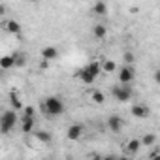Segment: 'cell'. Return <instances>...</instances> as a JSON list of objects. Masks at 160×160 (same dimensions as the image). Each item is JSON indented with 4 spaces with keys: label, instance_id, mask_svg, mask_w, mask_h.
Wrapping results in <instances>:
<instances>
[{
    "label": "cell",
    "instance_id": "obj_1",
    "mask_svg": "<svg viewBox=\"0 0 160 160\" xmlns=\"http://www.w3.org/2000/svg\"><path fill=\"white\" fill-rule=\"evenodd\" d=\"M40 108H42V111L45 113V115H49V117H60L62 113H64V109H66V106H64V102H62V98L60 96H47L42 104H40Z\"/></svg>",
    "mask_w": 160,
    "mask_h": 160
},
{
    "label": "cell",
    "instance_id": "obj_2",
    "mask_svg": "<svg viewBox=\"0 0 160 160\" xmlns=\"http://www.w3.org/2000/svg\"><path fill=\"white\" fill-rule=\"evenodd\" d=\"M19 122V117H17V113L13 111V109H6L2 115H0V134H10L13 128H15V124Z\"/></svg>",
    "mask_w": 160,
    "mask_h": 160
},
{
    "label": "cell",
    "instance_id": "obj_3",
    "mask_svg": "<svg viewBox=\"0 0 160 160\" xmlns=\"http://www.w3.org/2000/svg\"><path fill=\"white\" fill-rule=\"evenodd\" d=\"M134 91H132V85H115L111 89V96L117 100V102H128L132 98Z\"/></svg>",
    "mask_w": 160,
    "mask_h": 160
},
{
    "label": "cell",
    "instance_id": "obj_4",
    "mask_svg": "<svg viewBox=\"0 0 160 160\" xmlns=\"http://www.w3.org/2000/svg\"><path fill=\"white\" fill-rule=\"evenodd\" d=\"M119 83L121 85H132V81L136 79V70H134V66H122L121 70H119Z\"/></svg>",
    "mask_w": 160,
    "mask_h": 160
},
{
    "label": "cell",
    "instance_id": "obj_5",
    "mask_svg": "<svg viewBox=\"0 0 160 160\" xmlns=\"http://www.w3.org/2000/svg\"><path fill=\"white\" fill-rule=\"evenodd\" d=\"M83 134H85V126L79 124V122L70 124L68 130H66V138H68L70 141H79V139L83 138Z\"/></svg>",
    "mask_w": 160,
    "mask_h": 160
},
{
    "label": "cell",
    "instance_id": "obj_6",
    "mask_svg": "<svg viewBox=\"0 0 160 160\" xmlns=\"http://www.w3.org/2000/svg\"><path fill=\"white\" fill-rule=\"evenodd\" d=\"M58 55H60L58 53V47H55V45H45L40 51V57H42L43 62H53V60L58 58Z\"/></svg>",
    "mask_w": 160,
    "mask_h": 160
},
{
    "label": "cell",
    "instance_id": "obj_7",
    "mask_svg": "<svg viewBox=\"0 0 160 160\" xmlns=\"http://www.w3.org/2000/svg\"><path fill=\"white\" fill-rule=\"evenodd\" d=\"M106 124H108L109 132L121 134V132H122V126H124V121H122V117H119V115H109L108 121H106Z\"/></svg>",
    "mask_w": 160,
    "mask_h": 160
},
{
    "label": "cell",
    "instance_id": "obj_8",
    "mask_svg": "<svg viewBox=\"0 0 160 160\" xmlns=\"http://www.w3.org/2000/svg\"><path fill=\"white\" fill-rule=\"evenodd\" d=\"M130 115L136 117V119H147L151 115V108L145 106V104H134L130 108Z\"/></svg>",
    "mask_w": 160,
    "mask_h": 160
},
{
    "label": "cell",
    "instance_id": "obj_9",
    "mask_svg": "<svg viewBox=\"0 0 160 160\" xmlns=\"http://www.w3.org/2000/svg\"><path fill=\"white\" fill-rule=\"evenodd\" d=\"M139 149H141V143H139L138 138H132V139H128V141L122 145V152H124L126 156H134V154H138Z\"/></svg>",
    "mask_w": 160,
    "mask_h": 160
},
{
    "label": "cell",
    "instance_id": "obj_10",
    "mask_svg": "<svg viewBox=\"0 0 160 160\" xmlns=\"http://www.w3.org/2000/svg\"><path fill=\"white\" fill-rule=\"evenodd\" d=\"M2 28L6 30V32H10V34H21V23L19 21H15V19H8V21H4L2 23Z\"/></svg>",
    "mask_w": 160,
    "mask_h": 160
},
{
    "label": "cell",
    "instance_id": "obj_11",
    "mask_svg": "<svg viewBox=\"0 0 160 160\" xmlns=\"http://www.w3.org/2000/svg\"><path fill=\"white\" fill-rule=\"evenodd\" d=\"M85 68H87V72H89V73H91L94 79H96V77L102 73V68H100V58H92V60H91V62H89Z\"/></svg>",
    "mask_w": 160,
    "mask_h": 160
},
{
    "label": "cell",
    "instance_id": "obj_12",
    "mask_svg": "<svg viewBox=\"0 0 160 160\" xmlns=\"http://www.w3.org/2000/svg\"><path fill=\"white\" fill-rule=\"evenodd\" d=\"M100 68H102V73H115L117 64H115V60H111V58H102V60H100Z\"/></svg>",
    "mask_w": 160,
    "mask_h": 160
},
{
    "label": "cell",
    "instance_id": "obj_13",
    "mask_svg": "<svg viewBox=\"0 0 160 160\" xmlns=\"http://www.w3.org/2000/svg\"><path fill=\"white\" fill-rule=\"evenodd\" d=\"M34 124H36L34 117H21V130H23V134H30L34 130Z\"/></svg>",
    "mask_w": 160,
    "mask_h": 160
},
{
    "label": "cell",
    "instance_id": "obj_14",
    "mask_svg": "<svg viewBox=\"0 0 160 160\" xmlns=\"http://www.w3.org/2000/svg\"><path fill=\"white\" fill-rule=\"evenodd\" d=\"M75 77L77 79H81V81L85 83V85H91V83H94V77L87 72V68H79L77 72H75Z\"/></svg>",
    "mask_w": 160,
    "mask_h": 160
},
{
    "label": "cell",
    "instance_id": "obj_15",
    "mask_svg": "<svg viewBox=\"0 0 160 160\" xmlns=\"http://www.w3.org/2000/svg\"><path fill=\"white\" fill-rule=\"evenodd\" d=\"M92 36H94L96 40H104V38L108 36V27H106L104 23H96V25L92 27Z\"/></svg>",
    "mask_w": 160,
    "mask_h": 160
},
{
    "label": "cell",
    "instance_id": "obj_16",
    "mask_svg": "<svg viewBox=\"0 0 160 160\" xmlns=\"http://www.w3.org/2000/svg\"><path fill=\"white\" fill-rule=\"evenodd\" d=\"M15 66V55H4L0 57V68L2 70H10Z\"/></svg>",
    "mask_w": 160,
    "mask_h": 160
},
{
    "label": "cell",
    "instance_id": "obj_17",
    "mask_svg": "<svg viewBox=\"0 0 160 160\" xmlns=\"http://www.w3.org/2000/svg\"><path fill=\"white\" fill-rule=\"evenodd\" d=\"M139 143H141V147H152V145L156 143V134H152V132L145 134V136L139 139Z\"/></svg>",
    "mask_w": 160,
    "mask_h": 160
},
{
    "label": "cell",
    "instance_id": "obj_18",
    "mask_svg": "<svg viewBox=\"0 0 160 160\" xmlns=\"http://www.w3.org/2000/svg\"><path fill=\"white\" fill-rule=\"evenodd\" d=\"M92 13L94 15H108V4L106 2H94V6H92Z\"/></svg>",
    "mask_w": 160,
    "mask_h": 160
},
{
    "label": "cell",
    "instance_id": "obj_19",
    "mask_svg": "<svg viewBox=\"0 0 160 160\" xmlns=\"http://www.w3.org/2000/svg\"><path fill=\"white\" fill-rule=\"evenodd\" d=\"M91 100H92L94 104H98V106H102V104L106 102V94H104L102 91H98V89H94V91H91Z\"/></svg>",
    "mask_w": 160,
    "mask_h": 160
},
{
    "label": "cell",
    "instance_id": "obj_20",
    "mask_svg": "<svg viewBox=\"0 0 160 160\" xmlns=\"http://www.w3.org/2000/svg\"><path fill=\"white\" fill-rule=\"evenodd\" d=\"M36 139L40 141V143H51V134L47 132V130H36Z\"/></svg>",
    "mask_w": 160,
    "mask_h": 160
},
{
    "label": "cell",
    "instance_id": "obj_21",
    "mask_svg": "<svg viewBox=\"0 0 160 160\" xmlns=\"http://www.w3.org/2000/svg\"><path fill=\"white\" fill-rule=\"evenodd\" d=\"M134 58H136V57H134V53H128V51H126V53L122 55V60H124V64H126V66H132Z\"/></svg>",
    "mask_w": 160,
    "mask_h": 160
},
{
    "label": "cell",
    "instance_id": "obj_22",
    "mask_svg": "<svg viewBox=\"0 0 160 160\" xmlns=\"http://www.w3.org/2000/svg\"><path fill=\"white\" fill-rule=\"evenodd\" d=\"M23 117H34V108L32 106H23Z\"/></svg>",
    "mask_w": 160,
    "mask_h": 160
},
{
    "label": "cell",
    "instance_id": "obj_23",
    "mask_svg": "<svg viewBox=\"0 0 160 160\" xmlns=\"http://www.w3.org/2000/svg\"><path fill=\"white\" fill-rule=\"evenodd\" d=\"M102 160H119V156H115V154H104Z\"/></svg>",
    "mask_w": 160,
    "mask_h": 160
},
{
    "label": "cell",
    "instance_id": "obj_24",
    "mask_svg": "<svg viewBox=\"0 0 160 160\" xmlns=\"http://www.w3.org/2000/svg\"><path fill=\"white\" fill-rule=\"evenodd\" d=\"M151 160H160V152L158 151H152L151 152Z\"/></svg>",
    "mask_w": 160,
    "mask_h": 160
},
{
    "label": "cell",
    "instance_id": "obj_25",
    "mask_svg": "<svg viewBox=\"0 0 160 160\" xmlns=\"http://www.w3.org/2000/svg\"><path fill=\"white\" fill-rule=\"evenodd\" d=\"M6 13H8V6L0 4V15H6Z\"/></svg>",
    "mask_w": 160,
    "mask_h": 160
},
{
    "label": "cell",
    "instance_id": "obj_26",
    "mask_svg": "<svg viewBox=\"0 0 160 160\" xmlns=\"http://www.w3.org/2000/svg\"><path fill=\"white\" fill-rule=\"evenodd\" d=\"M89 160H102V154H91Z\"/></svg>",
    "mask_w": 160,
    "mask_h": 160
},
{
    "label": "cell",
    "instance_id": "obj_27",
    "mask_svg": "<svg viewBox=\"0 0 160 160\" xmlns=\"http://www.w3.org/2000/svg\"><path fill=\"white\" fill-rule=\"evenodd\" d=\"M119 160H130V158H128V156H121Z\"/></svg>",
    "mask_w": 160,
    "mask_h": 160
}]
</instances>
